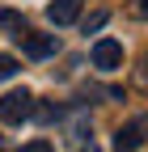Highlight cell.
I'll return each mask as SVG.
<instances>
[{
  "instance_id": "obj_11",
  "label": "cell",
  "mask_w": 148,
  "mask_h": 152,
  "mask_svg": "<svg viewBox=\"0 0 148 152\" xmlns=\"http://www.w3.org/2000/svg\"><path fill=\"white\" fill-rule=\"evenodd\" d=\"M131 17H140V21H148V0H136V4H131Z\"/></svg>"
},
{
  "instance_id": "obj_3",
  "label": "cell",
  "mask_w": 148,
  "mask_h": 152,
  "mask_svg": "<svg viewBox=\"0 0 148 152\" xmlns=\"http://www.w3.org/2000/svg\"><path fill=\"white\" fill-rule=\"evenodd\" d=\"M21 47H26V55L30 59H47V55H55V34H21Z\"/></svg>"
},
{
  "instance_id": "obj_7",
  "label": "cell",
  "mask_w": 148,
  "mask_h": 152,
  "mask_svg": "<svg viewBox=\"0 0 148 152\" xmlns=\"http://www.w3.org/2000/svg\"><path fill=\"white\" fill-rule=\"evenodd\" d=\"M0 26H9V30H17V38H21V34H26V17L9 9V13H0Z\"/></svg>"
},
{
  "instance_id": "obj_6",
  "label": "cell",
  "mask_w": 148,
  "mask_h": 152,
  "mask_svg": "<svg viewBox=\"0 0 148 152\" xmlns=\"http://www.w3.org/2000/svg\"><path fill=\"white\" fill-rule=\"evenodd\" d=\"M68 135H72V144H76V148H85V144H89V127H85V118H72V123H68Z\"/></svg>"
},
{
  "instance_id": "obj_1",
  "label": "cell",
  "mask_w": 148,
  "mask_h": 152,
  "mask_svg": "<svg viewBox=\"0 0 148 152\" xmlns=\"http://www.w3.org/2000/svg\"><path fill=\"white\" fill-rule=\"evenodd\" d=\"M26 118H34V97L26 89H13L0 97V123H9V127H21Z\"/></svg>"
},
{
  "instance_id": "obj_4",
  "label": "cell",
  "mask_w": 148,
  "mask_h": 152,
  "mask_svg": "<svg viewBox=\"0 0 148 152\" xmlns=\"http://www.w3.org/2000/svg\"><path fill=\"white\" fill-rule=\"evenodd\" d=\"M47 17H51L55 26H72L81 17V0H51V4H47Z\"/></svg>"
},
{
  "instance_id": "obj_2",
  "label": "cell",
  "mask_w": 148,
  "mask_h": 152,
  "mask_svg": "<svg viewBox=\"0 0 148 152\" xmlns=\"http://www.w3.org/2000/svg\"><path fill=\"white\" fill-rule=\"evenodd\" d=\"M93 68H102V72L123 68V42H114V38H97V42H93Z\"/></svg>"
},
{
  "instance_id": "obj_5",
  "label": "cell",
  "mask_w": 148,
  "mask_h": 152,
  "mask_svg": "<svg viewBox=\"0 0 148 152\" xmlns=\"http://www.w3.org/2000/svg\"><path fill=\"white\" fill-rule=\"evenodd\" d=\"M144 144V135H140V127H119V135H114V148L123 152V148H140Z\"/></svg>"
},
{
  "instance_id": "obj_8",
  "label": "cell",
  "mask_w": 148,
  "mask_h": 152,
  "mask_svg": "<svg viewBox=\"0 0 148 152\" xmlns=\"http://www.w3.org/2000/svg\"><path fill=\"white\" fill-rule=\"evenodd\" d=\"M102 26H106V13H102V9H97V13H89L85 21H81V30H85V34H97Z\"/></svg>"
},
{
  "instance_id": "obj_10",
  "label": "cell",
  "mask_w": 148,
  "mask_h": 152,
  "mask_svg": "<svg viewBox=\"0 0 148 152\" xmlns=\"http://www.w3.org/2000/svg\"><path fill=\"white\" fill-rule=\"evenodd\" d=\"M34 118H38V123H51V118H59V110H55V106H38Z\"/></svg>"
},
{
  "instance_id": "obj_9",
  "label": "cell",
  "mask_w": 148,
  "mask_h": 152,
  "mask_svg": "<svg viewBox=\"0 0 148 152\" xmlns=\"http://www.w3.org/2000/svg\"><path fill=\"white\" fill-rule=\"evenodd\" d=\"M13 72H17V59L13 55H0V80H9Z\"/></svg>"
}]
</instances>
